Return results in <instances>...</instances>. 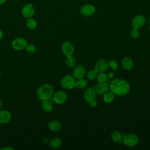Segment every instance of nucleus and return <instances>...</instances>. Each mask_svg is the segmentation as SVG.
<instances>
[{
    "mask_svg": "<svg viewBox=\"0 0 150 150\" xmlns=\"http://www.w3.org/2000/svg\"><path fill=\"white\" fill-rule=\"evenodd\" d=\"M2 37H3V32L1 30H0V40L2 38Z\"/></svg>",
    "mask_w": 150,
    "mask_h": 150,
    "instance_id": "2f4dec72",
    "label": "nucleus"
},
{
    "mask_svg": "<svg viewBox=\"0 0 150 150\" xmlns=\"http://www.w3.org/2000/svg\"><path fill=\"white\" fill-rule=\"evenodd\" d=\"M97 79L98 83H104L107 79V75L103 72H100L97 74Z\"/></svg>",
    "mask_w": 150,
    "mask_h": 150,
    "instance_id": "a878e982",
    "label": "nucleus"
},
{
    "mask_svg": "<svg viewBox=\"0 0 150 150\" xmlns=\"http://www.w3.org/2000/svg\"><path fill=\"white\" fill-rule=\"evenodd\" d=\"M109 87L106 82L104 83H99L96 86L94 90L96 94L98 95L104 94L105 93L108 91Z\"/></svg>",
    "mask_w": 150,
    "mask_h": 150,
    "instance_id": "4468645a",
    "label": "nucleus"
},
{
    "mask_svg": "<svg viewBox=\"0 0 150 150\" xmlns=\"http://www.w3.org/2000/svg\"><path fill=\"white\" fill-rule=\"evenodd\" d=\"M26 26L30 29H34L37 26V22L35 19L29 18L26 21Z\"/></svg>",
    "mask_w": 150,
    "mask_h": 150,
    "instance_id": "393cba45",
    "label": "nucleus"
},
{
    "mask_svg": "<svg viewBox=\"0 0 150 150\" xmlns=\"http://www.w3.org/2000/svg\"><path fill=\"white\" fill-rule=\"evenodd\" d=\"M54 94V88L50 84H45L37 90V96L40 100H50Z\"/></svg>",
    "mask_w": 150,
    "mask_h": 150,
    "instance_id": "f03ea898",
    "label": "nucleus"
},
{
    "mask_svg": "<svg viewBox=\"0 0 150 150\" xmlns=\"http://www.w3.org/2000/svg\"><path fill=\"white\" fill-rule=\"evenodd\" d=\"M6 0H0V4H3L5 2Z\"/></svg>",
    "mask_w": 150,
    "mask_h": 150,
    "instance_id": "473e14b6",
    "label": "nucleus"
},
{
    "mask_svg": "<svg viewBox=\"0 0 150 150\" xmlns=\"http://www.w3.org/2000/svg\"><path fill=\"white\" fill-rule=\"evenodd\" d=\"M62 50L66 56L72 55L74 52V46L69 41L64 42L62 45Z\"/></svg>",
    "mask_w": 150,
    "mask_h": 150,
    "instance_id": "1a4fd4ad",
    "label": "nucleus"
},
{
    "mask_svg": "<svg viewBox=\"0 0 150 150\" xmlns=\"http://www.w3.org/2000/svg\"><path fill=\"white\" fill-rule=\"evenodd\" d=\"M60 84L64 88L71 89L76 86L75 78L70 75L65 76L62 79Z\"/></svg>",
    "mask_w": 150,
    "mask_h": 150,
    "instance_id": "20e7f679",
    "label": "nucleus"
},
{
    "mask_svg": "<svg viewBox=\"0 0 150 150\" xmlns=\"http://www.w3.org/2000/svg\"><path fill=\"white\" fill-rule=\"evenodd\" d=\"M27 45L26 40L22 38H17L12 42V46L13 49L16 50H23L26 47Z\"/></svg>",
    "mask_w": 150,
    "mask_h": 150,
    "instance_id": "423d86ee",
    "label": "nucleus"
},
{
    "mask_svg": "<svg viewBox=\"0 0 150 150\" xmlns=\"http://www.w3.org/2000/svg\"><path fill=\"white\" fill-rule=\"evenodd\" d=\"M86 74V70L83 65H77L73 70V74L74 78L80 79L83 78Z\"/></svg>",
    "mask_w": 150,
    "mask_h": 150,
    "instance_id": "f8f14e48",
    "label": "nucleus"
},
{
    "mask_svg": "<svg viewBox=\"0 0 150 150\" xmlns=\"http://www.w3.org/2000/svg\"><path fill=\"white\" fill-rule=\"evenodd\" d=\"M1 149H4V150H6V149H13L12 148H10V147H5V148H1Z\"/></svg>",
    "mask_w": 150,
    "mask_h": 150,
    "instance_id": "7c9ffc66",
    "label": "nucleus"
},
{
    "mask_svg": "<svg viewBox=\"0 0 150 150\" xmlns=\"http://www.w3.org/2000/svg\"><path fill=\"white\" fill-rule=\"evenodd\" d=\"M2 101L0 99V109H1V107H2Z\"/></svg>",
    "mask_w": 150,
    "mask_h": 150,
    "instance_id": "72a5a7b5",
    "label": "nucleus"
},
{
    "mask_svg": "<svg viewBox=\"0 0 150 150\" xmlns=\"http://www.w3.org/2000/svg\"><path fill=\"white\" fill-rule=\"evenodd\" d=\"M96 93L95 90L92 88H87L84 93V97L85 100L90 103L96 100Z\"/></svg>",
    "mask_w": 150,
    "mask_h": 150,
    "instance_id": "6e6552de",
    "label": "nucleus"
},
{
    "mask_svg": "<svg viewBox=\"0 0 150 150\" xmlns=\"http://www.w3.org/2000/svg\"><path fill=\"white\" fill-rule=\"evenodd\" d=\"M111 138L112 140L116 143H121L123 139L122 134L118 131H113L111 135Z\"/></svg>",
    "mask_w": 150,
    "mask_h": 150,
    "instance_id": "a211bd4d",
    "label": "nucleus"
},
{
    "mask_svg": "<svg viewBox=\"0 0 150 150\" xmlns=\"http://www.w3.org/2000/svg\"><path fill=\"white\" fill-rule=\"evenodd\" d=\"M22 15L26 18H31L34 14V8L31 4L25 5L22 9Z\"/></svg>",
    "mask_w": 150,
    "mask_h": 150,
    "instance_id": "ddd939ff",
    "label": "nucleus"
},
{
    "mask_svg": "<svg viewBox=\"0 0 150 150\" xmlns=\"http://www.w3.org/2000/svg\"><path fill=\"white\" fill-rule=\"evenodd\" d=\"M122 142L126 146L134 147L138 144L139 142V139L135 134H129L125 135L124 137L122 139Z\"/></svg>",
    "mask_w": 150,
    "mask_h": 150,
    "instance_id": "7ed1b4c3",
    "label": "nucleus"
},
{
    "mask_svg": "<svg viewBox=\"0 0 150 150\" xmlns=\"http://www.w3.org/2000/svg\"><path fill=\"white\" fill-rule=\"evenodd\" d=\"M53 108V103L49 100L43 101L42 103V108L44 111L46 112H50Z\"/></svg>",
    "mask_w": 150,
    "mask_h": 150,
    "instance_id": "6ab92c4d",
    "label": "nucleus"
},
{
    "mask_svg": "<svg viewBox=\"0 0 150 150\" xmlns=\"http://www.w3.org/2000/svg\"><path fill=\"white\" fill-rule=\"evenodd\" d=\"M62 144V141L59 138H53L49 142V146L52 148H57Z\"/></svg>",
    "mask_w": 150,
    "mask_h": 150,
    "instance_id": "412c9836",
    "label": "nucleus"
},
{
    "mask_svg": "<svg viewBox=\"0 0 150 150\" xmlns=\"http://www.w3.org/2000/svg\"><path fill=\"white\" fill-rule=\"evenodd\" d=\"M145 23V18L142 15L136 16L132 21L131 24L133 28L139 29L142 27Z\"/></svg>",
    "mask_w": 150,
    "mask_h": 150,
    "instance_id": "9b49d317",
    "label": "nucleus"
},
{
    "mask_svg": "<svg viewBox=\"0 0 150 150\" xmlns=\"http://www.w3.org/2000/svg\"><path fill=\"white\" fill-rule=\"evenodd\" d=\"M108 87L110 91L114 95L118 96H124L127 94L130 90L128 83L119 79H115L111 80Z\"/></svg>",
    "mask_w": 150,
    "mask_h": 150,
    "instance_id": "f257e3e1",
    "label": "nucleus"
},
{
    "mask_svg": "<svg viewBox=\"0 0 150 150\" xmlns=\"http://www.w3.org/2000/svg\"><path fill=\"white\" fill-rule=\"evenodd\" d=\"M26 51L28 52V53H33L35 51V46L33 44H29V45H27V46H26Z\"/></svg>",
    "mask_w": 150,
    "mask_h": 150,
    "instance_id": "c85d7f7f",
    "label": "nucleus"
},
{
    "mask_svg": "<svg viewBox=\"0 0 150 150\" xmlns=\"http://www.w3.org/2000/svg\"><path fill=\"white\" fill-rule=\"evenodd\" d=\"M62 125L61 123L57 120L51 121L48 124V128L52 131H57L61 128Z\"/></svg>",
    "mask_w": 150,
    "mask_h": 150,
    "instance_id": "f3484780",
    "label": "nucleus"
},
{
    "mask_svg": "<svg viewBox=\"0 0 150 150\" xmlns=\"http://www.w3.org/2000/svg\"><path fill=\"white\" fill-rule=\"evenodd\" d=\"M97 73H98V71L96 69H93L88 71L87 74V79L90 81L94 80L97 77Z\"/></svg>",
    "mask_w": 150,
    "mask_h": 150,
    "instance_id": "b1692460",
    "label": "nucleus"
},
{
    "mask_svg": "<svg viewBox=\"0 0 150 150\" xmlns=\"http://www.w3.org/2000/svg\"><path fill=\"white\" fill-rule=\"evenodd\" d=\"M53 101L56 104H64L67 98V94L63 91H59L54 93L53 96Z\"/></svg>",
    "mask_w": 150,
    "mask_h": 150,
    "instance_id": "39448f33",
    "label": "nucleus"
},
{
    "mask_svg": "<svg viewBox=\"0 0 150 150\" xmlns=\"http://www.w3.org/2000/svg\"><path fill=\"white\" fill-rule=\"evenodd\" d=\"M149 30L150 31V21H149Z\"/></svg>",
    "mask_w": 150,
    "mask_h": 150,
    "instance_id": "f704fd0d",
    "label": "nucleus"
},
{
    "mask_svg": "<svg viewBox=\"0 0 150 150\" xmlns=\"http://www.w3.org/2000/svg\"><path fill=\"white\" fill-rule=\"evenodd\" d=\"M121 65L125 70H129L132 68L134 63L132 60L131 58L128 57H125L121 60Z\"/></svg>",
    "mask_w": 150,
    "mask_h": 150,
    "instance_id": "dca6fc26",
    "label": "nucleus"
},
{
    "mask_svg": "<svg viewBox=\"0 0 150 150\" xmlns=\"http://www.w3.org/2000/svg\"><path fill=\"white\" fill-rule=\"evenodd\" d=\"M95 11V7L91 4L85 5L83 6L80 9V13L84 16H91L94 13Z\"/></svg>",
    "mask_w": 150,
    "mask_h": 150,
    "instance_id": "0eeeda50",
    "label": "nucleus"
},
{
    "mask_svg": "<svg viewBox=\"0 0 150 150\" xmlns=\"http://www.w3.org/2000/svg\"><path fill=\"white\" fill-rule=\"evenodd\" d=\"M114 94L110 91H107L104 94L103 96V100L107 103H110L114 100Z\"/></svg>",
    "mask_w": 150,
    "mask_h": 150,
    "instance_id": "aec40b11",
    "label": "nucleus"
},
{
    "mask_svg": "<svg viewBox=\"0 0 150 150\" xmlns=\"http://www.w3.org/2000/svg\"><path fill=\"white\" fill-rule=\"evenodd\" d=\"M87 85V81L86 79L80 78L77 81H76V87H77L78 88L81 89L85 88Z\"/></svg>",
    "mask_w": 150,
    "mask_h": 150,
    "instance_id": "5701e85b",
    "label": "nucleus"
},
{
    "mask_svg": "<svg viewBox=\"0 0 150 150\" xmlns=\"http://www.w3.org/2000/svg\"><path fill=\"white\" fill-rule=\"evenodd\" d=\"M11 119V114L7 110L0 111V124H6L10 121Z\"/></svg>",
    "mask_w": 150,
    "mask_h": 150,
    "instance_id": "2eb2a0df",
    "label": "nucleus"
},
{
    "mask_svg": "<svg viewBox=\"0 0 150 150\" xmlns=\"http://www.w3.org/2000/svg\"><path fill=\"white\" fill-rule=\"evenodd\" d=\"M108 67V63L105 59H100L96 63L94 66V69H96L98 73H100L107 70Z\"/></svg>",
    "mask_w": 150,
    "mask_h": 150,
    "instance_id": "9d476101",
    "label": "nucleus"
},
{
    "mask_svg": "<svg viewBox=\"0 0 150 150\" xmlns=\"http://www.w3.org/2000/svg\"><path fill=\"white\" fill-rule=\"evenodd\" d=\"M89 104H90V105L91 107H95L97 105V102H96V100H95V101H93V102L89 103Z\"/></svg>",
    "mask_w": 150,
    "mask_h": 150,
    "instance_id": "c756f323",
    "label": "nucleus"
},
{
    "mask_svg": "<svg viewBox=\"0 0 150 150\" xmlns=\"http://www.w3.org/2000/svg\"><path fill=\"white\" fill-rule=\"evenodd\" d=\"M65 63L68 67H73L76 64V59L74 57L71 56V55L67 56Z\"/></svg>",
    "mask_w": 150,
    "mask_h": 150,
    "instance_id": "4be33fe9",
    "label": "nucleus"
},
{
    "mask_svg": "<svg viewBox=\"0 0 150 150\" xmlns=\"http://www.w3.org/2000/svg\"><path fill=\"white\" fill-rule=\"evenodd\" d=\"M130 35L133 39H137L139 37V32L138 29L133 28V29L131 32Z\"/></svg>",
    "mask_w": 150,
    "mask_h": 150,
    "instance_id": "cd10ccee",
    "label": "nucleus"
},
{
    "mask_svg": "<svg viewBox=\"0 0 150 150\" xmlns=\"http://www.w3.org/2000/svg\"><path fill=\"white\" fill-rule=\"evenodd\" d=\"M108 65L110 67V68L112 70H117L118 69V64L117 63L116 61H115L114 60H110L109 63H108Z\"/></svg>",
    "mask_w": 150,
    "mask_h": 150,
    "instance_id": "bb28decb",
    "label": "nucleus"
},
{
    "mask_svg": "<svg viewBox=\"0 0 150 150\" xmlns=\"http://www.w3.org/2000/svg\"><path fill=\"white\" fill-rule=\"evenodd\" d=\"M1 71H0V77H1Z\"/></svg>",
    "mask_w": 150,
    "mask_h": 150,
    "instance_id": "c9c22d12",
    "label": "nucleus"
}]
</instances>
